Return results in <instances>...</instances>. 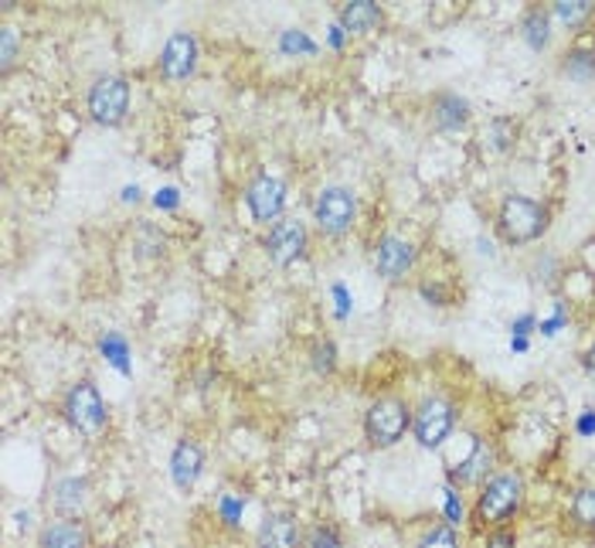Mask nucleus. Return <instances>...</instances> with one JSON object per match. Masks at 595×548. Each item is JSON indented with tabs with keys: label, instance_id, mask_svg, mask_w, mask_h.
Here are the masks:
<instances>
[{
	"label": "nucleus",
	"instance_id": "f257e3e1",
	"mask_svg": "<svg viewBox=\"0 0 595 548\" xmlns=\"http://www.w3.org/2000/svg\"><path fill=\"white\" fill-rule=\"evenodd\" d=\"M551 225V212L545 201H534L527 194H508L497 212V233L508 246H531L538 242Z\"/></svg>",
	"mask_w": 595,
	"mask_h": 548
},
{
	"label": "nucleus",
	"instance_id": "f03ea898",
	"mask_svg": "<svg viewBox=\"0 0 595 548\" xmlns=\"http://www.w3.org/2000/svg\"><path fill=\"white\" fill-rule=\"evenodd\" d=\"M412 416L415 409L398 395H384L374 398L368 413H365V440L374 450H392L395 443L405 440V432L412 429Z\"/></svg>",
	"mask_w": 595,
	"mask_h": 548
},
{
	"label": "nucleus",
	"instance_id": "7ed1b4c3",
	"mask_svg": "<svg viewBox=\"0 0 595 548\" xmlns=\"http://www.w3.org/2000/svg\"><path fill=\"white\" fill-rule=\"evenodd\" d=\"M521 501H524V480H521V474L500 470V474H493L484 484L480 498H476V522H484L487 528L508 525L511 517L517 514Z\"/></svg>",
	"mask_w": 595,
	"mask_h": 548
},
{
	"label": "nucleus",
	"instance_id": "20e7f679",
	"mask_svg": "<svg viewBox=\"0 0 595 548\" xmlns=\"http://www.w3.org/2000/svg\"><path fill=\"white\" fill-rule=\"evenodd\" d=\"M62 419L79 432V437H99V432L106 429L109 422V409H106V402L96 389L93 379H82L75 382L66 398H62Z\"/></svg>",
	"mask_w": 595,
	"mask_h": 548
},
{
	"label": "nucleus",
	"instance_id": "39448f33",
	"mask_svg": "<svg viewBox=\"0 0 595 548\" xmlns=\"http://www.w3.org/2000/svg\"><path fill=\"white\" fill-rule=\"evenodd\" d=\"M88 117H93L99 127H119L130 112V82L123 75H99L93 85H88Z\"/></svg>",
	"mask_w": 595,
	"mask_h": 548
},
{
	"label": "nucleus",
	"instance_id": "423d86ee",
	"mask_svg": "<svg viewBox=\"0 0 595 548\" xmlns=\"http://www.w3.org/2000/svg\"><path fill=\"white\" fill-rule=\"evenodd\" d=\"M453 422H456V413L450 402L439 395H429L419 402V409L412 416V432H415V440H419V446L439 450L445 440H450Z\"/></svg>",
	"mask_w": 595,
	"mask_h": 548
},
{
	"label": "nucleus",
	"instance_id": "0eeeda50",
	"mask_svg": "<svg viewBox=\"0 0 595 548\" xmlns=\"http://www.w3.org/2000/svg\"><path fill=\"white\" fill-rule=\"evenodd\" d=\"M357 218V201L347 188L341 184H331L323 188L313 201V222L323 228L326 236H344L347 228L354 225Z\"/></svg>",
	"mask_w": 595,
	"mask_h": 548
},
{
	"label": "nucleus",
	"instance_id": "6e6552de",
	"mask_svg": "<svg viewBox=\"0 0 595 548\" xmlns=\"http://www.w3.org/2000/svg\"><path fill=\"white\" fill-rule=\"evenodd\" d=\"M246 205H249L255 222L270 225L273 218H279V212L286 205V184L276 175H265V170H259V175L246 188Z\"/></svg>",
	"mask_w": 595,
	"mask_h": 548
},
{
	"label": "nucleus",
	"instance_id": "1a4fd4ad",
	"mask_svg": "<svg viewBox=\"0 0 595 548\" xmlns=\"http://www.w3.org/2000/svg\"><path fill=\"white\" fill-rule=\"evenodd\" d=\"M198 59H201V48H198V38L191 32H174L160 51V75L170 79V82H181V79H191L194 69H198Z\"/></svg>",
	"mask_w": 595,
	"mask_h": 548
},
{
	"label": "nucleus",
	"instance_id": "9d476101",
	"mask_svg": "<svg viewBox=\"0 0 595 548\" xmlns=\"http://www.w3.org/2000/svg\"><path fill=\"white\" fill-rule=\"evenodd\" d=\"M265 249H270V259L276 266H289L304 255L307 249V225L296 218H283L270 228V239H265Z\"/></svg>",
	"mask_w": 595,
	"mask_h": 548
},
{
	"label": "nucleus",
	"instance_id": "9b49d317",
	"mask_svg": "<svg viewBox=\"0 0 595 548\" xmlns=\"http://www.w3.org/2000/svg\"><path fill=\"white\" fill-rule=\"evenodd\" d=\"M255 541H259V548H304V528L296 522V514L270 511L262 517Z\"/></svg>",
	"mask_w": 595,
	"mask_h": 548
},
{
	"label": "nucleus",
	"instance_id": "f8f14e48",
	"mask_svg": "<svg viewBox=\"0 0 595 548\" xmlns=\"http://www.w3.org/2000/svg\"><path fill=\"white\" fill-rule=\"evenodd\" d=\"M412 263H415V249L408 239L389 233L374 242V266L384 279H402L412 270Z\"/></svg>",
	"mask_w": 595,
	"mask_h": 548
},
{
	"label": "nucleus",
	"instance_id": "ddd939ff",
	"mask_svg": "<svg viewBox=\"0 0 595 548\" xmlns=\"http://www.w3.org/2000/svg\"><path fill=\"white\" fill-rule=\"evenodd\" d=\"M201 474H204V450L194 440H181L170 453V480H174V487L191 490Z\"/></svg>",
	"mask_w": 595,
	"mask_h": 548
},
{
	"label": "nucleus",
	"instance_id": "4468645a",
	"mask_svg": "<svg viewBox=\"0 0 595 548\" xmlns=\"http://www.w3.org/2000/svg\"><path fill=\"white\" fill-rule=\"evenodd\" d=\"M38 548H88V532L79 517H58L41 528Z\"/></svg>",
	"mask_w": 595,
	"mask_h": 548
},
{
	"label": "nucleus",
	"instance_id": "2eb2a0df",
	"mask_svg": "<svg viewBox=\"0 0 595 548\" xmlns=\"http://www.w3.org/2000/svg\"><path fill=\"white\" fill-rule=\"evenodd\" d=\"M384 14L371 0H350V4L341 8V27L347 35H368L374 27H381Z\"/></svg>",
	"mask_w": 595,
	"mask_h": 548
},
{
	"label": "nucleus",
	"instance_id": "dca6fc26",
	"mask_svg": "<svg viewBox=\"0 0 595 548\" xmlns=\"http://www.w3.org/2000/svg\"><path fill=\"white\" fill-rule=\"evenodd\" d=\"M51 501L62 517H75L88 501V480L85 477H62L51 487Z\"/></svg>",
	"mask_w": 595,
	"mask_h": 548
},
{
	"label": "nucleus",
	"instance_id": "f3484780",
	"mask_svg": "<svg viewBox=\"0 0 595 548\" xmlns=\"http://www.w3.org/2000/svg\"><path fill=\"white\" fill-rule=\"evenodd\" d=\"M432 123L439 130H463L469 123V103L456 93H439L432 103Z\"/></svg>",
	"mask_w": 595,
	"mask_h": 548
},
{
	"label": "nucleus",
	"instance_id": "a211bd4d",
	"mask_svg": "<svg viewBox=\"0 0 595 548\" xmlns=\"http://www.w3.org/2000/svg\"><path fill=\"white\" fill-rule=\"evenodd\" d=\"M521 38L534 48V51H545L551 41V14L542 8H531L521 21Z\"/></svg>",
	"mask_w": 595,
	"mask_h": 548
},
{
	"label": "nucleus",
	"instance_id": "6ab92c4d",
	"mask_svg": "<svg viewBox=\"0 0 595 548\" xmlns=\"http://www.w3.org/2000/svg\"><path fill=\"white\" fill-rule=\"evenodd\" d=\"M561 72L569 75V79H575V82H588V79H595V48L575 45L569 55H564Z\"/></svg>",
	"mask_w": 595,
	"mask_h": 548
},
{
	"label": "nucleus",
	"instance_id": "aec40b11",
	"mask_svg": "<svg viewBox=\"0 0 595 548\" xmlns=\"http://www.w3.org/2000/svg\"><path fill=\"white\" fill-rule=\"evenodd\" d=\"M572 522L582 532H595V487H579L572 498Z\"/></svg>",
	"mask_w": 595,
	"mask_h": 548
},
{
	"label": "nucleus",
	"instance_id": "412c9836",
	"mask_svg": "<svg viewBox=\"0 0 595 548\" xmlns=\"http://www.w3.org/2000/svg\"><path fill=\"white\" fill-rule=\"evenodd\" d=\"M487 136H490V147L493 151H511L514 140H517V123L508 120V117H497V120H490Z\"/></svg>",
	"mask_w": 595,
	"mask_h": 548
},
{
	"label": "nucleus",
	"instance_id": "4be33fe9",
	"mask_svg": "<svg viewBox=\"0 0 595 548\" xmlns=\"http://www.w3.org/2000/svg\"><path fill=\"white\" fill-rule=\"evenodd\" d=\"M310 361H313V371L317 374H331L337 368V348H334V341H317L313 348H310Z\"/></svg>",
	"mask_w": 595,
	"mask_h": 548
},
{
	"label": "nucleus",
	"instance_id": "5701e85b",
	"mask_svg": "<svg viewBox=\"0 0 595 548\" xmlns=\"http://www.w3.org/2000/svg\"><path fill=\"white\" fill-rule=\"evenodd\" d=\"M17 62V32L11 24L0 27V75H11Z\"/></svg>",
	"mask_w": 595,
	"mask_h": 548
},
{
	"label": "nucleus",
	"instance_id": "b1692460",
	"mask_svg": "<svg viewBox=\"0 0 595 548\" xmlns=\"http://www.w3.org/2000/svg\"><path fill=\"white\" fill-rule=\"evenodd\" d=\"M99 348H103V355H106L119 371H130V365H127L130 348H127V341H123V337H119V334H106V337L99 341Z\"/></svg>",
	"mask_w": 595,
	"mask_h": 548
},
{
	"label": "nucleus",
	"instance_id": "393cba45",
	"mask_svg": "<svg viewBox=\"0 0 595 548\" xmlns=\"http://www.w3.org/2000/svg\"><path fill=\"white\" fill-rule=\"evenodd\" d=\"M419 548H460V535H456V528L450 522H442L432 532H426Z\"/></svg>",
	"mask_w": 595,
	"mask_h": 548
},
{
	"label": "nucleus",
	"instance_id": "a878e982",
	"mask_svg": "<svg viewBox=\"0 0 595 548\" xmlns=\"http://www.w3.org/2000/svg\"><path fill=\"white\" fill-rule=\"evenodd\" d=\"M304 548H341V532L334 525H317L304 535Z\"/></svg>",
	"mask_w": 595,
	"mask_h": 548
},
{
	"label": "nucleus",
	"instance_id": "bb28decb",
	"mask_svg": "<svg viewBox=\"0 0 595 548\" xmlns=\"http://www.w3.org/2000/svg\"><path fill=\"white\" fill-rule=\"evenodd\" d=\"M279 48L286 55H317V41L307 32H283Z\"/></svg>",
	"mask_w": 595,
	"mask_h": 548
},
{
	"label": "nucleus",
	"instance_id": "cd10ccee",
	"mask_svg": "<svg viewBox=\"0 0 595 548\" xmlns=\"http://www.w3.org/2000/svg\"><path fill=\"white\" fill-rule=\"evenodd\" d=\"M555 14L564 24H582L592 14V4H588V0H561V4H555Z\"/></svg>",
	"mask_w": 595,
	"mask_h": 548
},
{
	"label": "nucleus",
	"instance_id": "c85d7f7f",
	"mask_svg": "<svg viewBox=\"0 0 595 548\" xmlns=\"http://www.w3.org/2000/svg\"><path fill=\"white\" fill-rule=\"evenodd\" d=\"M445 517H450V525H453V528L463 522V501H460V495H456L453 487L445 490Z\"/></svg>",
	"mask_w": 595,
	"mask_h": 548
},
{
	"label": "nucleus",
	"instance_id": "c756f323",
	"mask_svg": "<svg viewBox=\"0 0 595 548\" xmlns=\"http://www.w3.org/2000/svg\"><path fill=\"white\" fill-rule=\"evenodd\" d=\"M246 511V501H235V498H222V514H225V522L235 525L238 522V514Z\"/></svg>",
	"mask_w": 595,
	"mask_h": 548
},
{
	"label": "nucleus",
	"instance_id": "7c9ffc66",
	"mask_svg": "<svg viewBox=\"0 0 595 548\" xmlns=\"http://www.w3.org/2000/svg\"><path fill=\"white\" fill-rule=\"evenodd\" d=\"M157 209H177V191L174 188H164V191H157Z\"/></svg>",
	"mask_w": 595,
	"mask_h": 548
},
{
	"label": "nucleus",
	"instance_id": "2f4dec72",
	"mask_svg": "<svg viewBox=\"0 0 595 548\" xmlns=\"http://www.w3.org/2000/svg\"><path fill=\"white\" fill-rule=\"evenodd\" d=\"M579 432H585V437H588V432H595V413L585 409V416L579 419Z\"/></svg>",
	"mask_w": 595,
	"mask_h": 548
},
{
	"label": "nucleus",
	"instance_id": "473e14b6",
	"mask_svg": "<svg viewBox=\"0 0 595 548\" xmlns=\"http://www.w3.org/2000/svg\"><path fill=\"white\" fill-rule=\"evenodd\" d=\"M334 297H337V303H341V317L350 310V297H347V290H344V286H334Z\"/></svg>",
	"mask_w": 595,
	"mask_h": 548
},
{
	"label": "nucleus",
	"instance_id": "72a5a7b5",
	"mask_svg": "<svg viewBox=\"0 0 595 548\" xmlns=\"http://www.w3.org/2000/svg\"><path fill=\"white\" fill-rule=\"evenodd\" d=\"M531 327H534V321H531V317H521V321L514 324V334H521V337H524V334H527Z\"/></svg>",
	"mask_w": 595,
	"mask_h": 548
},
{
	"label": "nucleus",
	"instance_id": "f704fd0d",
	"mask_svg": "<svg viewBox=\"0 0 595 548\" xmlns=\"http://www.w3.org/2000/svg\"><path fill=\"white\" fill-rule=\"evenodd\" d=\"M585 368H588V374H595V344H592L588 355H585Z\"/></svg>",
	"mask_w": 595,
	"mask_h": 548
},
{
	"label": "nucleus",
	"instance_id": "c9c22d12",
	"mask_svg": "<svg viewBox=\"0 0 595 548\" xmlns=\"http://www.w3.org/2000/svg\"><path fill=\"white\" fill-rule=\"evenodd\" d=\"M511 348H514V352H524V348H527V337H521V334H517V337L511 341Z\"/></svg>",
	"mask_w": 595,
	"mask_h": 548
}]
</instances>
